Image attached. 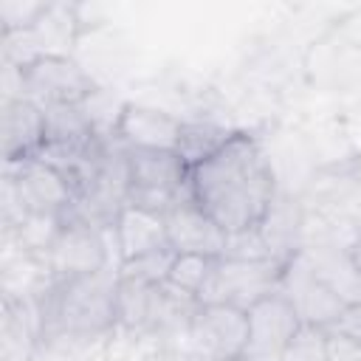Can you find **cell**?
Here are the masks:
<instances>
[{
	"mask_svg": "<svg viewBox=\"0 0 361 361\" xmlns=\"http://www.w3.org/2000/svg\"><path fill=\"white\" fill-rule=\"evenodd\" d=\"M164 223H166V243L175 254H203V257L226 254L228 234L192 200L189 186L164 212Z\"/></svg>",
	"mask_w": 361,
	"mask_h": 361,
	"instance_id": "30bf717a",
	"label": "cell"
},
{
	"mask_svg": "<svg viewBox=\"0 0 361 361\" xmlns=\"http://www.w3.org/2000/svg\"><path fill=\"white\" fill-rule=\"evenodd\" d=\"M45 147V110L25 96L3 102V155L6 164L37 158Z\"/></svg>",
	"mask_w": 361,
	"mask_h": 361,
	"instance_id": "4fadbf2b",
	"label": "cell"
},
{
	"mask_svg": "<svg viewBox=\"0 0 361 361\" xmlns=\"http://www.w3.org/2000/svg\"><path fill=\"white\" fill-rule=\"evenodd\" d=\"M192 200L228 234L257 231L276 203V175L257 135L234 130L206 161L189 169Z\"/></svg>",
	"mask_w": 361,
	"mask_h": 361,
	"instance_id": "6da1fadb",
	"label": "cell"
},
{
	"mask_svg": "<svg viewBox=\"0 0 361 361\" xmlns=\"http://www.w3.org/2000/svg\"><path fill=\"white\" fill-rule=\"evenodd\" d=\"M234 130H226L220 124L212 121H183V133H180V144H178V155L183 158V164L192 169L195 164L206 161L212 152H217L228 135Z\"/></svg>",
	"mask_w": 361,
	"mask_h": 361,
	"instance_id": "e0dca14e",
	"label": "cell"
},
{
	"mask_svg": "<svg viewBox=\"0 0 361 361\" xmlns=\"http://www.w3.org/2000/svg\"><path fill=\"white\" fill-rule=\"evenodd\" d=\"M172 259H175V251L169 245H164V248H155L149 254H141V257H133V259L118 262V276L121 279L147 282V285H164Z\"/></svg>",
	"mask_w": 361,
	"mask_h": 361,
	"instance_id": "ffe728a7",
	"label": "cell"
},
{
	"mask_svg": "<svg viewBox=\"0 0 361 361\" xmlns=\"http://www.w3.org/2000/svg\"><path fill=\"white\" fill-rule=\"evenodd\" d=\"M279 290L293 302V307L299 310L302 322L307 327H316V330H324L327 324H333V319L344 307V302L322 279H316V274L310 271V262H307L305 251H299L288 262V268L282 274Z\"/></svg>",
	"mask_w": 361,
	"mask_h": 361,
	"instance_id": "7c38bea8",
	"label": "cell"
},
{
	"mask_svg": "<svg viewBox=\"0 0 361 361\" xmlns=\"http://www.w3.org/2000/svg\"><path fill=\"white\" fill-rule=\"evenodd\" d=\"M118 268H104L87 276L51 279L39 305L42 324L59 336L90 338L116 324Z\"/></svg>",
	"mask_w": 361,
	"mask_h": 361,
	"instance_id": "7a4b0ae2",
	"label": "cell"
},
{
	"mask_svg": "<svg viewBox=\"0 0 361 361\" xmlns=\"http://www.w3.org/2000/svg\"><path fill=\"white\" fill-rule=\"evenodd\" d=\"M217 257H203V254H175L172 265H169V274H166V282L189 296L197 299L200 288L206 285V279L212 276V268H214Z\"/></svg>",
	"mask_w": 361,
	"mask_h": 361,
	"instance_id": "d6986e66",
	"label": "cell"
},
{
	"mask_svg": "<svg viewBox=\"0 0 361 361\" xmlns=\"http://www.w3.org/2000/svg\"><path fill=\"white\" fill-rule=\"evenodd\" d=\"M96 82L87 71L65 54H39L31 62L20 65V96L34 104H82L96 93Z\"/></svg>",
	"mask_w": 361,
	"mask_h": 361,
	"instance_id": "5b68a950",
	"label": "cell"
},
{
	"mask_svg": "<svg viewBox=\"0 0 361 361\" xmlns=\"http://www.w3.org/2000/svg\"><path fill=\"white\" fill-rule=\"evenodd\" d=\"M65 217L62 214H51V212H28L23 217V223L17 228H11L17 234V243L23 248L25 257H42L51 251L59 228H62Z\"/></svg>",
	"mask_w": 361,
	"mask_h": 361,
	"instance_id": "ac0fdd59",
	"label": "cell"
},
{
	"mask_svg": "<svg viewBox=\"0 0 361 361\" xmlns=\"http://www.w3.org/2000/svg\"><path fill=\"white\" fill-rule=\"evenodd\" d=\"M302 251H305L316 279H322L344 305L361 302V268L355 265V259L350 257L347 248L322 245L316 251H307V248H302Z\"/></svg>",
	"mask_w": 361,
	"mask_h": 361,
	"instance_id": "9a60e30c",
	"label": "cell"
},
{
	"mask_svg": "<svg viewBox=\"0 0 361 361\" xmlns=\"http://www.w3.org/2000/svg\"><path fill=\"white\" fill-rule=\"evenodd\" d=\"M282 361H327L324 355V336L316 327H302L290 347L282 353Z\"/></svg>",
	"mask_w": 361,
	"mask_h": 361,
	"instance_id": "7402d4cb",
	"label": "cell"
},
{
	"mask_svg": "<svg viewBox=\"0 0 361 361\" xmlns=\"http://www.w3.org/2000/svg\"><path fill=\"white\" fill-rule=\"evenodd\" d=\"M324 330H330V333H341V336H347V338L361 341V302L344 305L341 313L333 319V324H327Z\"/></svg>",
	"mask_w": 361,
	"mask_h": 361,
	"instance_id": "cb8c5ba5",
	"label": "cell"
},
{
	"mask_svg": "<svg viewBox=\"0 0 361 361\" xmlns=\"http://www.w3.org/2000/svg\"><path fill=\"white\" fill-rule=\"evenodd\" d=\"M288 262L282 259H240L217 257L212 276L197 293V305H234L248 310L262 296L279 290Z\"/></svg>",
	"mask_w": 361,
	"mask_h": 361,
	"instance_id": "3957f363",
	"label": "cell"
},
{
	"mask_svg": "<svg viewBox=\"0 0 361 361\" xmlns=\"http://www.w3.org/2000/svg\"><path fill=\"white\" fill-rule=\"evenodd\" d=\"M6 178L14 183L28 212H51L65 217L76 203L73 180L42 158L6 164Z\"/></svg>",
	"mask_w": 361,
	"mask_h": 361,
	"instance_id": "9c48e42d",
	"label": "cell"
},
{
	"mask_svg": "<svg viewBox=\"0 0 361 361\" xmlns=\"http://www.w3.org/2000/svg\"><path fill=\"white\" fill-rule=\"evenodd\" d=\"M183 133V121L166 110H158L152 104H135L124 102L113 138L127 149H164L178 152Z\"/></svg>",
	"mask_w": 361,
	"mask_h": 361,
	"instance_id": "8fae6325",
	"label": "cell"
},
{
	"mask_svg": "<svg viewBox=\"0 0 361 361\" xmlns=\"http://www.w3.org/2000/svg\"><path fill=\"white\" fill-rule=\"evenodd\" d=\"M51 3H20V0H6L0 6V14H3V34L6 37H14V34H28L34 31L42 17L48 14Z\"/></svg>",
	"mask_w": 361,
	"mask_h": 361,
	"instance_id": "44dd1931",
	"label": "cell"
},
{
	"mask_svg": "<svg viewBox=\"0 0 361 361\" xmlns=\"http://www.w3.org/2000/svg\"><path fill=\"white\" fill-rule=\"evenodd\" d=\"M110 237L116 240L118 262L169 245L166 243L164 214L149 212V209H141V206H133V203H124V209L116 217V226L110 228Z\"/></svg>",
	"mask_w": 361,
	"mask_h": 361,
	"instance_id": "5bb4252c",
	"label": "cell"
},
{
	"mask_svg": "<svg viewBox=\"0 0 361 361\" xmlns=\"http://www.w3.org/2000/svg\"><path fill=\"white\" fill-rule=\"evenodd\" d=\"M127 203L164 214L180 192H186L189 166L178 152L127 149Z\"/></svg>",
	"mask_w": 361,
	"mask_h": 361,
	"instance_id": "277c9868",
	"label": "cell"
},
{
	"mask_svg": "<svg viewBox=\"0 0 361 361\" xmlns=\"http://www.w3.org/2000/svg\"><path fill=\"white\" fill-rule=\"evenodd\" d=\"M155 293L158 285L121 279L118 276V293H116V324L127 330H152L155 316Z\"/></svg>",
	"mask_w": 361,
	"mask_h": 361,
	"instance_id": "2e32d148",
	"label": "cell"
},
{
	"mask_svg": "<svg viewBox=\"0 0 361 361\" xmlns=\"http://www.w3.org/2000/svg\"><path fill=\"white\" fill-rule=\"evenodd\" d=\"M324 336V355L327 361H361V341L347 338L341 333L322 330Z\"/></svg>",
	"mask_w": 361,
	"mask_h": 361,
	"instance_id": "603a6c76",
	"label": "cell"
},
{
	"mask_svg": "<svg viewBox=\"0 0 361 361\" xmlns=\"http://www.w3.org/2000/svg\"><path fill=\"white\" fill-rule=\"evenodd\" d=\"M237 361H282V358H259V355H240Z\"/></svg>",
	"mask_w": 361,
	"mask_h": 361,
	"instance_id": "d4e9b609",
	"label": "cell"
},
{
	"mask_svg": "<svg viewBox=\"0 0 361 361\" xmlns=\"http://www.w3.org/2000/svg\"><path fill=\"white\" fill-rule=\"evenodd\" d=\"M248 344L245 355H259V358H282V353L290 347L296 333L305 327L299 310L293 302L282 293L274 290L254 302L248 310Z\"/></svg>",
	"mask_w": 361,
	"mask_h": 361,
	"instance_id": "ba28073f",
	"label": "cell"
},
{
	"mask_svg": "<svg viewBox=\"0 0 361 361\" xmlns=\"http://www.w3.org/2000/svg\"><path fill=\"white\" fill-rule=\"evenodd\" d=\"M110 231H102L79 217H65L51 251L45 254V271L51 279L87 276L110 268Z\"/></svg>",
	"mask_w": 361,
	"mask_h": 361,
	"instance_id": "52a82bcc",
	"label": "cell"
},
{
	"mask_svg": "<svg viewBox=\"0 0 361 361\" xmlns=\"http://www.w3.org/2000/svg\"><path fill=\"white\" fill-rule=\"evenodd\" d=\"M186 336L203 361H237L248 344V313L234 305H197Z\"/></svg>",
	"mask_w": 361,
	"mask_h": 361,
	"instance_id": "8992f818",
	"label": "cell"
}]
</instances>
